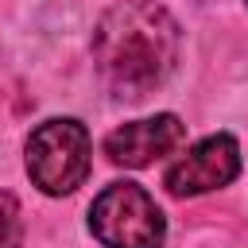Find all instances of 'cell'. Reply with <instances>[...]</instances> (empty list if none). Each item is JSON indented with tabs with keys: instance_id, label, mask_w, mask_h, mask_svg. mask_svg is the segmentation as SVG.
Masks as SVG:
<instances>
[{
	"instance_id": "obj_2",
	"label": "cell",
	"mask_w": 248,
	"mask_h": 248,
	"mask_svg": "<svg viewBox=\"0 0 248 248\" xmlns=\"http://www.w3.org/2000/svg\"><path fill=\"white\" fill-rule=\"evenodd\" d=\"M89 155H93V143L81 120H70V116L43 120L27 140V174L43 194L62 198L85 182Z\"/></svg>"
},
{
	"instance_id": "obj_3",
	"label": "cell",
	"mask_w": 248,
	"mask_h": 248,
	"mask_svg": "<svg viewBox=\"0 0 248 248\" xmlns=\"http://www.w3.org/2000/svg\"><path fill=\"white\" fill-rule=\"evenodd\" d=\"M89 229L105 248H163L167 217L143 186L112 182L93 198Z\"/></svg>"
},
{
	"instance_id": "obj_1",
	"label": "cell",
	"mask_w": 248,
	"mask_h": 248,
	"mask_svg": "<svg viewBox=\"0 0 248 248\" xmlns=\"http://www.w3.org/2000/svg\"><path fill=\"white\" fill-rule=\"evenodd\" d=\"M93 62L101 81L120 101L155 93L178 62V23L155 0L112 4L93 31Z\"/></svg>"
},
{
	"instance_id": "obj_5",
	"label": "cell",
	"mask_w": 248,
	"mask_h": 248,
	"mask_svg": "<svg viewBox=\"0 0 248 248\" xmlns=\"http://www.w3.org/2000/svg\"><path fill=\"white\" fill-rule=\"evenodd\" d=\"M182 143H186V124L174 112H159V116H143V120H132L108 132L105 155L116 167H151L155 159L178 151Z\"/></svg>"
},
{
	"instance_id": "obj_4",
	"label": "cell",
	"mask_w": 248,
	"mask_h": 248,
	"mask_svg": "<svg viewBox=\"0 0 248 248\" xmlns=\"http://www.w3.org/2000/svg\"><path fill=\"white\" fill-rule=\"evenodd\" d=\"M240 174V143L225 132L205 136L202 143H194L174 167H167L163 186L174 198H194V194H209L229 186Z\"/></svg>"
},
{
	"instance_id": "obj_6",
	"label": "cell",
	"mask_w": 248,
	"mask_h": 248,
	"mask_svg": "<svg viewBox=\"0 0 248 248\" xmlns=\"http://www.w3.org/2000/svg\"><path fill=\"white\" fill-rule=\"evenodd\" d=\"M23 225H19V205L12 194L0 190V248H19Z\"/></svg>"
}]
</instances>
